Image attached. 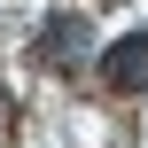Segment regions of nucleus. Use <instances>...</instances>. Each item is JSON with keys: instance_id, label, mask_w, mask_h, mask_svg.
<instances>
[{"instance_id": "1", "label": "nucleus", "mask_w": 148, "mask_h": 148, "mask_svg": "<svg viewBox=\"0 0 148 148\" xmlns=\"http://www.w3.org/2000/svg\"><path fill=\"white\" fill-rule=\"evenodd\" d=\"M86 39H94V31H86V16H70V8H62V16H47V31H39V62H47V70H78Z\"/></svg>"}, {"instance_id": "2", "label": "nucleus", "mask_w": 148, "mask_h": 148, "mask_svg": "<svg viewBox=\"0 0 148 148\" xmlns=\"http://www.w3.org/2000/svg\"><path fill=\"white\" fill-rule=\"evenodd\" d=\"M101 78H109L117 94H140V86H148V23H140V31H125V39L101 55Z\"/></svg>"}]
</instances>
